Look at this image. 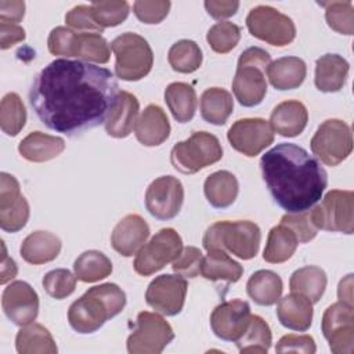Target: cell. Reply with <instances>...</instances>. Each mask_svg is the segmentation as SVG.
Segmentation results:
<instances>
[{
	"label": "cell",
	"mask_w": 354,
	"mask_h": 354,
	"mask_svg": "<svg viewBox=\"0 0 354 354\" xmlns=\"http://www.w3.org/2000/svg\"><path fill=\"white\" fill-rule=\"evenodd\" d=\"M207 14L214 18V19H224L232 17L238 8H239V1L235 0H206L203 3Z\"/></svg>",
	"instance_id": "cell-53"
},
{
	"label": "cell",
	"mask_w": 354,
	"mask_h": 354,
	"mask_svg": "<svg viewBox=\"0 0 354 354\" xmlns=\"http://www.w3.org/2000/svg\"><path fill=\"white\" fill-rule=\"evenodd\" d=\"M227 138L235 151L252 158L272 144L274 130L266 119L246 118L230 127Z\"/></svg>",
	"instance_id": "cell-16"
},
{
	"label": "cell",
	"mask_w": 354,
	"mask_h": 354,
	"mask_svg": "<svg viewBox=\"0 0 354 354\" xmlns=\"http://www.w3.org/2000/svg\"><path fill=\"white\" fill-rule=\"evenodd\" d=\"M65 149V141L61 137L44 134L41 131L29 133L18 145V152L22 158L29 162H47L58 155H61Z\"/></svg>",
	"instance_id": "cell-27"
},
{
	"label": "cell",
	"mask_w": 354,
	"mask_h": 354,
	"mask_svg": "<svg viewBox=\"0 0 354 354\" xmlns=\"http://www.w3.org/2000/svg\"><path fill=\"white\" fill-rule=\"evenodd\" d=\"M170 6L171 3L167 0H137L133 4V11L142 24L156 25L167 17Z\"/></svg>",
	"instance_id": "cell-47"
},
{
	"label": "cell",
	"mask_w": 354,
	"mask_h": 354,
	"mask_svg": "<svg viewBox=\"0 0 354 354\" xmlns=\"http://www.w3.org/2000/svg\"><path fill=\"white\" fill-rule=\"evenodd\" d=\"M272 343V333L268 324L259 315H250L246 330L235 340L241 353H267Z\"/></svg>",
	"instance_id": "cell-37"
},
{
	"label": "cell",
	"mask_w": 354,
	"mask_h": 354,
	"mask_svg": "<svg viewBox=\"0 0 354 354\" xmlns=\"http://www.w3.org/2000/svg\"><path fill=\"white\" fill-rule=\"evenodd\" d=\"M308 112L304 104L289 100L278 104L270 116V126L274 133L282 137H296L306 129Z\"/></svg>",
	"instance_id": "cell-21"
},
{
	"label": "cell",
	"mask_w": 354,
	"mask_h": 354,
	"mask_svg": "<svg viewBox=\"0 0 354 354\" xmlns=\"http://www.w3.org/2000/svg\"><path fill=\"white\" fill-rule=\"evenodd\" d=\"M72 57L80 58L86 62L106 64L111 57V46L101 33L76 32Z\"/></svg>",
	"instance_id": "cell-36"
},
{
	"label": "cell",
	"mask_w": 354,
	"mask_h": 354,
	"mask_svg": "<svg viewBox=\"0 0 354 354\" xmlns=\"http://www.w3.org/2000/svg\"><path fill=\"white\" fill-rule=\"evenodd\" d=\"M350 65L339 54H325L315 61V87L322 93H336L343 88Z\"/></svg>",
	"instance_id": "cell-24"
},
{
	"label": "cell",
	"mask_w": 354,
	"mask_h": 354,
	"mask_svg": "<svg viewBox=\"0 0 354 354\" xmlns=\"http://www.w3.org/2000/svg\"><path fill=\"white\" fill-rule=\"evenodd\" d=\"M149 236L147 221L138 214L124 216L113 228L111 235L112 248L122 256L136 254Z\"/></svg>",
	"instance_id": "cell-19"
},
{
	"label": "cell",
	"mask_w": 354,
	"mask_h": 354,
	"mask_svg": "<svg viewBox=\"0 0 354 354\" xmlns=\"http://www.w3.org/2000/svg\"><path fill=\"white\" fill-rule=\"evenodd\" d=\"M238 191L239 184L236 177L227 170L212 173L203 184L205 196L216 209H225L231 206L238 196Z\"/></svg>",
	"instance_id": "cell-28"
},
{
	"label": "cell",
	"mask_w": 354,
	"mask_h": 354,
	"mask_svg": "<svg viewBox=\"0 0 354 354\" xmlns=\"http://www.w3.org/2000/svg\"><path fill=\"white\" fill-rule=\"evenodd\" d=\"M266 73L274 88L285 91L301 86L307 75V66L299 57H282L270 62Z\"/></svg>",
	"instance_id": "cell-25"
},
{
	"label": "cell",
	"mask_w": 354,
	"mask_h": 354,
	"mask_svg": "<svg viewBox=\"0 0 354 354\" xmlns=\"http://www.w3.org/2000/svg\"><path fill=\"white\" fill-rule=\"evenodd\" d=\"M25 15V3L21 0H1L0 1V21L8 24H18Z\"/></svg>",
	"instance_id": "cell-55"
},
{
	"label": "cell",
	"mask_w": 354,
	"mask_h": 354,
	"mask_svg": "<svg viewBox=\"0 0 354 354\" xmlns=\"http://www.w3.org/2000/svg\"><path fill=\"white\" fill-rule=\"evenodd\" d=\"M223 147L218 138L207 131H195L185 141L177 142L170 152V162L183 174H194L218 162Z\"/></svg>",
	"instance_id": "cell-7"
},
{
	"label": "cell",
	"mask_w": 354,
	"mask_h": 354,
	"mask_svg": "<svg viewBox=\"0 0 354 354\" xmlns=\"http://www.w3.org/2000/svg\"><path fill=\"white\" fill-rule=\"evenodd\" d=\"M167 59L173 71L180 73H192L201 68L203 55L194 40L183 39L170 47Z\"/></svg>",
	"instance_id": "cell-39"
},
{
	"label": "cell",
	"mask_w": 354,
	"mask_h": 354,
	"mask_svg": "<svg viewBox=\"0 0 354 354\" xmlns=\"http://www.w3.org/2000/svg\"><path fill=\"white\" fill-rule=\"evenodd\" d=\"M134 134L138 142L145 147H158L170 136V123L165 111L155 104H149L134 126Z\"/></svg>",
	"instance_id": "cell-20"
},
{
	"label": "cell",
	"mask_w": 354,
	"mask_h": 354,
	"mask_svg": "<svg viewBox=\"0 0 354 354\" xmlns=\"http://www.w3.org/2000/svg\"><path fill=\"white\" fill-rule=\"evenodd\" d=\"M15 348L19 354H55L58 351L50 330L35 322L25 325L18 330Z\"/></svg>",
	"instance_id": "cell-32"
},
{
	"label": "cell",
	"mask_w": 354,
	"mask_h": 354,
	"mask_svg": "<svg viewBox=\"0 0 354 354\" xmlns=\"http://www.w3.org/2000/svg\"><path fill=\"white\" fill-rule=\"evenodd\" d=\"M76 275L66 268H55L43 277V288L47 295L55 300L71 296L76 289Z\"/></svg>",
	"instance_id": "cell-44"
},
{
	"label": "cell",
	"mask_w": 354,
	"mask_h": 354,
	"mask_svg": "<svg viewBox=\"0 0 354 354\" xmlns=\"http://www.w3.org/2000/svg\"><path fill=\"white\" fill-rule=\"evenodd\" d=\"M311 217L318 230L353 234L354 194L347 189H332L311 209Z\"/></svg>",
	"instance_id": "cell-9"
},
{
	"label": "cell",
	"mask_w": 354,
	"mask_h": 354,
	"mask_svg": "<svg viewBox=\"0 0 354 354\" xmlns=\"http://www.w3.org/2000/svg\"><path fill=\"white\" fill-rule=\"evenodd\" d=\"M119 93L109 69L61 58L36 75L29 102L47 129L72 137L105 123Z\"/></svg>",
	"instance_id": "cell-1"
},
{
	"label": "cell",
	"mask_w": 354,
	"mask_h": 354,
	"mask_svg": "<svg viewBox=\"0 0 354 354\" xmlns=\"http://www.w3.org/2000/svg\"><path fill=\"white\" fill-rule=\"evenodd\" d=\"M188 283L185 278L176 274H163L152 279L145 292L147 304L151 306L155 311L173 317L181 313Z\"/></svg>",
	"instance_id": "cell-15"
},
{
	"label": "cell",
	"mask_w": 354,
	"mask_h": 354,
	"mask_svg": "<svg viewBox=\"0 0 354 354\" xmlns=\"http://www.w3.org/2000/svg\"><path fill=\"white\" fill-rule=\"evenodd\" d=\"M270 62V54L260 47H249L239 55L232 91L242 106H256L264 100L267 94L266 71Z\"/></svg>",
	"instance_id": "cell-5"
},
{
	"label": "cell",
	"mask_w": 354,
	"mask_h": 354,
	"mask_svg": "<svg viewBox=\"0 0 354 354\" xmlns=\"http://www.w3.org/2000/svg\"><path fill=\"white\" fill-rule=\"evenodd\" d=\"M246 26L252 36L277 47H285L296 37L293 21L270 6L252 8L246 17Z\"/></svg>",
	"instance_id": "cell-10"
},
{
	"label": "cell",
	"mask_w": 354,
	"mask_h": 354,
	"mask_svg": "<svg viewBox=\"0 0 354 354\" xmlns=\"http://www.w3.org/2000/svg\"><path fill=\"white\" fill-rule=\"evenodd\" d=\"M297 245L299 241L295 232L289 227L279 223V225L272 227L268 232L263 259L271 264L283 263L295 254Z\"/></svg>",
	"instance_id": "cell-35"
},
{
	"label": "cell",
	"mask_w": 354,
	"mask_h": 354,
	"mask_svg": "<svg viewBox=\"0 0 354 354\" xmlns=\"http://www.w3.org/2000/svg\"><path fill=\"white\" fill-rule=\"evenodd\" d=\"M165 101L178 123H187L195 116L198 97L191 84L184 82L170 83L165 90Z\"/></svg>",
	"instance_id": "cell-30"
},
{
	"label": "cell",
	"mask_w": 354,
	"mask_h": 354,
	"mask_svg": "<svg viewBox=\"0 0 354 354\" xmlns=\"http://www.w3.org/2000/svg\"><path fill=\"white\" fill-rule=\"evenodd\" d=\"M25 30L18 24H8L0 21V48L7 50L14 44L25 40Z\"/></svg>",
	"instance_id": "cell-54"
},
{
	"label": "cell",
	"mask_w": 354,
	"mask_h": 354,
	"mask_svg": "<svg viewBox=\"0 0 354 354\" xmlns=\"http://www.w3.org/2000/svg\"><path fill=\"white\" fill-rule=\"evenodd\" d=\"M1 248H3V259H1V275H0V283L4 285L7 283L8 281H11L17 272H18V267L15 264V261L8 257L7 254V249H6V245L4 242L1 241Z\"/></svg>",
	"instance_id": "cell-56"
},
{
	"label": "cell",
	"mask_w": 354,
	"mask_h": 354,
	"mask_svg": "<svg viewBox=\"0 0 354 354\" xmlns=\"http://www.w3.org/2000/svg\"><path fill=\"white\" fill-rule=\"evenodd\" d=\"M250 306L245 300H230L218 304L210 315L213 333L224 342H235L248 328Z\"/></svg>",
	"instance_id": "cell-18"
},
{
	"label": "cell",
	"mask_w": 354,
	"mask_h": 354,
	"mask_svg": "<svg viewBox=\"0 0 354 354\" xmlns=\"http://www.w3.org/2000/svg\"><path fill=\"white\" fill-rule=\"evenodd\" d=\"M261 231L259 225L249 220L217 221L212 224L203 235V248L232 253L242 260L253 259L260 248Z\"/></svg>",
	"instance_id": "cell-4"
},
{
	"label": "cell",
	"mask_w": 354,
	"mask_h": 354,
	"mask_svg": "<svg viewBox=\"0 0 354 354\" xmlns=\"http://www.w3.org/2000/svg\"><path fill=\"white\" fill-rule=\"evenodd\" d=\"M76 32L66 26H57L54 28L47 39L48 51L53 55L61 57H72V48L75 43Z\"/></svg>",
	"instance_id": "cell-50"
},
{
	"label": "cell",
	"mask_w": 354,
	"mask_h": 354,
	"mask_svg": "<svg viewBox=\"0 0 354 354\" xmlns=\"http://www.w3.org/2000/svg\"><path fill=\"white\" fill-rule=\"evenodd\" d=\"M281 224L289 227L295 232L299 243L310 242L315 238L318 232V228L313 221L310 209L296 213H286L285 216H282Z\"/></svg>",
	"instance_id": "cell-46"
},
{
	"label": "cell",
	"mask_w": 354,
	"mask_h": 354,
	"mask_svg": "<svg viewBox=\"0 0 354 354\" xmlns=\"http://www.w3.org/2000/svg\"><path fill=\"white\" fill-rule=\"evenodd\" d=\"M321 330L335 354H350L354 347L353 306L337 301L329 306L321 321Z\"/></svg>",
	"instance_id": "cell-13"
},
{
	"label": "cell",
	"mask_w": 354,
	"mask_h": 354,
	"mask_svg": "<svg viewBox=\"0 0 354 354\" xmlns=\"http://www.w3.org/2000/svg\"><path fill=\"white\" fill-rule=\"evenodd\" d=\"M241 39V29L238 25L221 21L214 24L206 35L210 48L218 54H227L238 44Z\"/></svg>",
	"instance_id": "cell-42"
},
{
	"label": "cell",
	"mask_w": 354,
	"mask_h": 354,
	"mask_svg": "<svg viewBox=\"0 0 354 354\" xmlns=\"http://www.w3.org/2000/svg\"><path fill=\"white\" fill-rule=\"evenodd\" d=\"M313 153L326 166H337L353 151V134L350 126L340 119L322 122L310 142Z\"/></svg>",
	"instance_id": "cell-8"
},
{
	"label": "cell",
	"mask_w": 354,
	"mask_h": 354,
	"mask_svg": "<svg viewBox=\"0 0 354 354\" xmlns=\"http://www.w3.org/2000/svg\"><path fill=\"white\" fill-rule=\"evenodd\" d=\"M138 111L140 104L136 95L129 91H120L115 106L105 122L106 134L115 138L127 137L136 126Z\"/></svg>",
	"instance_id": "cell-23"
},
{
	"label": "cell",
	"mask_w": 354,
	"mask_h": 354,
	"mask_svg": "<svg viewBox=\"0 0 354 354\" xmlns=\"http://www.w3.org/2000/svg\"><path fill=\"white\" fill-rule=\"evenodd\" d=\"M173 339V328L162 315L141 311L126 344L130 354H159Z\"/></svg>",
	"instance_id": "cell-11"
},
{
	"label": "cell",
	"mask_w": 354,
	"mask_h": 354,
	"mask_svg": "<svg viewBox=\"0 0 354 354\" xmlns=\"http://www.w3.org/2000/svg\"><path fill=\"white\" fill-rule=\"evenodd\" d=\"M337 297L339 301H344L353 306V274L346 275L337 286Z\"/></svg>",
	"instance_id": "cell-57"
},
{
	"label": "cell",
	"mask_w": 354,
	"mask_h": 354,
	"mask_svg": "<svg viewBox=\"0 0 354 354\" xmlns=\"http://www.w3.org/2000/svg\"><path fill=\"white\" fill-rule=\"evenodd\" d=\"M91 11L95 22L102 28L120 25L129 15L130 6L127 1H93Z\"/></svg>",
	"instance_id": "cell-43"
},
{
	"label": "cell",
	"mask_w": 354,
	"mask_h": 354,
	"mask_svg": "<svg viewBox=\"0 0 354 354\" xmlns=\"http://www.w3.org/2000/svg\"><path fill=\"white\" fill-rule=\"evenodd\" d=\"M1 307L12 324L25 326L39 314V296L28 282L14 281L3 290Z\"/></svg>",
	"instance_id": "cell-17"
},
{
	"label": "cell",
	"mask_w": 354,
	"mask_h": 354,
	"mask_svg": "<svg viewBox=\"0 0 354 354\" xmlns=\"http://www.w3.org/2000/svg\"><path fill=\"white\" fill-rule=\"evenodd\" d=\"M61 239L48 231H35L21 243L22 259L33 266L44 264L57 259L61 252Z\"/></svg>",
	"instance_id": "cell-26"
},
{
	"label": "cell",
	"mask_w": 354,
	"mask_h": 354,
	"mask_svg": "<svg viewBox=\"0 0 354 354\" xmlns=\"http://www.w3.org/2000/svg\"><path fill=\"white\" fill-rule=\"evenodd\" d=\"M66 25L75 32H93L102 33V28L95 22L91 11V6L80 4L71 8L65 15Z\"/></svg>",
	"instance_id": "cell-49"
},
{
	"label": "cell",
	"mask_w": 354,
	"mask_h": 354,
	"mask_svg": "<svg viewBox=\"0 0 354 354\" xmlns=\"http://www.w3.org/2000/svg\"><path fill=\"white\" fill-rule=\"evenodd\" d=\"M26 109L17 93H8L0 102V126L7 136H17L25 126Z\"/></svg>",
	"instance_id": "cell-40"
},
{
	"label": "cell",
	"mask_w": 354,
	"mask_h": 354,
	"mask_svg": "<svg viewBox=\"0 0 354 354\" xmlns=\"http://www.w3.org/2000/svg\"><path fill=\"white\" fill-rule=\"evenodd\" d=\"M115 54V75L126 82L145 77L153 65V53L148 41L133 32L115 37L111 43Z\"/></svg>",
	"instance_id": "cell-6"
},
{
	"label": "cell",
	"mask_w": 354,
	"mask_h": 354,
	"mask_svg": "<svg viewBox=\"0 0 354 354\" xmlns=\"http://www.w3.org/2000/svg\"><path fill=\"white\" fill-rule=\"evenodd\" d=\"M202 252L195 246H185L180 254L173 260V271L183 278H195L201 274L202 266Z\"/></svg>",
	"instance_id": "cell-48"
},
{
	"label": "cell",
	"mask_w": 354,
	"mask_h": 354,
	"mask_svg": "<svg viewBox=\"0 0 354 354\" xmlns=\"http://www.w3.org/2000/svg\"><path fill=\"white\" fill-rule=\"evenodd\" d=\"M277 317L282 326L306 332L313 324V303L306 296L292 292L278 300Z\"/></svg>",
	"instance_id": "cell-22"
},
{
	"label": "cell",
	"mask_w": 354,
	"mask_h": 354,
	"mask_svg": "<svg viewBox=\"0 0 354 354\" xmlns=\"http://www.w3.org/2000/svg\"><path fill=\"white\" fill-rule=\"evenodd\" d=\"M243 274V267L223 250H210L202 260L201 275L207 281L238 282Z\"/></svg>",
	"instance_id": "cell-31"
},
{
	"label": "cell",
	"mask_w": 354,
	"mask_h": 354,
	"mask_svg": "<svg viewBox=\"0 0 354 354\" xmlns=\"http://www.w3.org/2000/svg\"><path fill=\"white\" fill-rule=\"evenodd\" d=\"M181 250L183 241L178 232L173 228H162L136 253L134 271L144 277L152 275L173 263Z\"/></svg>",
	"instance_id": "cell-12"
},
{
	"label": "cell",
	"mask_w": 354,
	"mask_h": 354,
	"mask_svg": "<svg viewBox=\"0 0 354 354\" xmlns=\"http://www.w3.org/2000/svg\"><path fill=\"white\" fill-rule=\"evenodd\" d=\"M73 271L82 282H97L111 275L112 263L102 252L86 250L75 260Z\"/></svg>",
	"instance_id": "cell-38"
},
{
	"label": "cell",
	"mask_w": 354,
	"mask_h": 354,
	"mask_svg": "<svg viewBox=\"0 0 354 354\" xmlns=\"http://www.w3.org/2000/svg\"><path fill=\"white\" fill-rule=\"evenodd\" d=\"M234 111L232 95L220 87H210L201 97L202 119L214 126H223Z\"/></svg>",
	"instance_id": "cell-33"
},
{
	"label": "cell",
	"mask_w": 354,
	"mask_h": 354,
	"mask_svg": "<svg viewBox=\"0 0 354 354\" xmlns=\"http://www.w3.org/2000/svg\"><path fill=\"white\" fill-rule=\"evenodd\" d=\"M260 169L272 199L288 213L313 207L328 185V174L318 159L292 142L267 151Z\"/></svg>",
	"instance_id": "cell-2"
},
{
	"label": "cell",
	"mask_w": 354,
	"mask_h": 354,
	"mask_svg": "<svg viewBox=\"0 0 354 354\" xmlns=\"http://www.w3.org/2000/svg\"><path fill=\"white\" fill-rule=\"evenodd\" d=\"M29 203L24 195L8 206L0 207V227L6 232H18L29 220Z\"/></svg>",
	"instance_id": "cell-45"
},
{
	"label": "cell",
	"mask_w": 354,
	"mask_h": 354,
	"mask_svg": "<svg viewBox=\"0 0 354 354\" xmlns=\"http://www.w3.org/2000/svg\"><path fill=\"white\" fill-rule=\"evenodd\" d=\"M281 277L271 270H259L250 275L246 283L249 297L259 306H272L282 295Z\"/></svg>",
	"instance_id": "cell-29"
},
{
	"label": "cell",
	"mask_w": 354,
	"mask_h": 354,
	"mask_svg": "<svg viewBox=\"0 0 354 354\" xmlns=\"http://www.w3.org/2000/svg\"><path fill=\"white\" fill-rule=\"evenodd\" d=\"M326 282V274L321 267L306 266L290 275L289 288L292 292L306 296L311 303H318L325 292Z\"/></svg>",
	"instance_id": "cell-34"
},
{
	"label": "cell",
	"mask_w": 354,
	"mask_h": 354,
	"mask_svg": "<svg viewBox=\"0 0 354 354\" xmlns=\"http://www.w3.org/2000/svg\"><path fill=\"white\" fill-rule=\"evenodd\" d=\"M184 202V187L173 176L155 178L145 191V206L151 216L158 220L174 218Z\"/></svg>",
	"instance_id": "cell-14"
},
{
	"label": "cell",
	"mask_w": 354,
	"mask_h": 354,
	"mask_svg": "<svg viewBox=\"0 0 354 354\" xmlns=\"http://www.w3.org/2000/svg\"><path fill=\"white\" fill-rule=\"evenodd\" d=\"M277 353H301V354H314L317 346L314 339L310 335H285L282 336L277 346Z\"/></svg>",
	"instance_id": "cell-51"
},
{
	"label": "cell",
	"mask_w": 354,
	"mask_h": 354,
	"mask_svg": "<svg viewBox=\"0 0 354 354\" xmlns=\"http://www.w3.org/2000/svg\"><path fill=\"white\" fill-rule=\"evenodd\" d=\"M126 306V295L116 283H101L90 288L68 310V321L77 333H93L109 318L116 317Z\"/></svg>",
	"instance_id": "cell-3"
},
{
	"label": "cell",
	"mask_w": 354,
	"mask_h": 354,
	"mask_svg": "<svg viewBox=\"0 0 354 354\" xmlns=\"http://www.w3.org/2000/svg\"><path fill=\"white\" fill-rule=\"evenodd\" d=\"M19 196H21V187L18 180L6 171H1L0 173V207L8 206Z\"/></svg>",
	"instance_id": "cell-52"
},
{
	"label": "cell",
	"mask_w": 354,
	"mask_h": 354,
	"mask_svg": "<svg viewBox=\"0 0 354 354\" xmlns=\"http://www.w3.org/2000/svg\"><path fill=\"white\" fill-rule=\"evenodd\" d=\"M325 19L328 26L342 35L351 36L354 33V7L351 1H326Z\"/></svg>",
	"instance_id": "cell-41"
}]
</instances>
